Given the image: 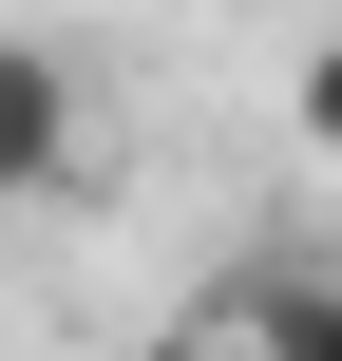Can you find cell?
<instances>
[{
  "label": "cell",
  "instance_id": "obj_1",
  "mask_svg": "<svg viewBox=\"0 0 342 361\" xmlns=\"http://www.w3.org/2000/svg\"><path fill=\"white\" fill-rule=\"evenodd\" d=\"M76 152H95V95H76V57H57V38H0V209L76 190Z\"/></svg>",
  "mask_w": 342,
  "mask_h": 361
},
{
  "label": "cell",
  "instance_id": "obj_2",
  "mask_svg": "<svg viewBox=\"0 0 342 361\" xmlns=\"http://www.w3.org/2000/svg\"><path fill=\"white\" fill-rule=\"evenodd\" d=\"M248 361H342V267H267L248 286Z\"/></svg>",
  "mask_w": 342,
  "mask_h": 361
},
{
  "label": "cell",
  "instance_id": "obj_3",
  "mask_svg": "<svg viewBox=\"0 0 342 361\" xmlns=\"http://www.w3.org/2000/svg\"><path fill=\"white\" fill-rule=\"evenodd\" d=\"M305 152H342V38L305 57Z\"/></svg>",
  "mask_w": 342,
  "mask_h": 361
}]
</instances>
